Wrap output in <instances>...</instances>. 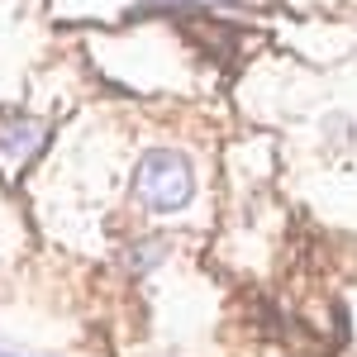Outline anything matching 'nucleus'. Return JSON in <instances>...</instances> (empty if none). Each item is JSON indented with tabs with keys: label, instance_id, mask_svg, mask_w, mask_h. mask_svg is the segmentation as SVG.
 <instances>
[{
	"label": "nucleus",
	"instance_id": "1",
	"mask_svg": "<svg viewBox=\"0 0 357 357\" xmlns=\"http://www.w3.org/2000/svg\"><path fill=\"white\" fill-rule=\"evenodd\" d=\"M134 191H138V200H143L148 210L172 215V210L191 205L195 172L176 148H148L143 162H138V172H134Z\"/></svg>",
	"mask_w": 357,
	"mask_h": 357
},
{
	"label": "nucleus",
	"instance_id": "2",
	"mask_svg": "<svg viewBox=\"0 0 357 357\" xmlns=\"http://www.w3.org/2000/svg\"><path fill=\"white\" fill-rule=\"evenodd\" d=\"M48 138V124L33 119V114H20V110H0V162L20 167L24 158H33Z\"/></svg>",
	"mask_w": 357,
	"mask_h": 357
},
{
	"label": "nucleus",
	"instance_id": "3",
	"mask_svg": "<svg viewBox=\"0 0 357 357\" xmlns=\"http://www.w3.org/2000/svg\"><path fill=\"white\" fill-rule=\"evenodd\" d=\"M162 252H167L162 243H148V248H134V252H129V262H134V272H148V267H153Z\"/></svg>",
	"mask_w": 357,
	"mask_h": 357
},
{
	"label": "nucleus",
	"instance_id": "4",
	"mask_svg": "<svg viewBox=\"0 0 357 357\" xmlns=\"http://www.w3.org/2000/svg\"><path fill=\"white\" fill-rule=\"evenodd\" d=\"M153 5H191V0H153Z\"/></svg>",
	"mask_w": 357,
	"mask_h": 357
},
{
	"label": "nucleus",
	"instance_id": "5",
	"mask_svg": "<svg viewBox=\"0 0 357 357\" xmlns=\"http://www.w3.org/2000/svg\"><path fill=\"white\" fill-rule=\"evenodd\" d=\"M0 357H15V353H0Z\"/></svg>",
	"mask_w": 357,
	"mask_h": 357
}]
</instances>
